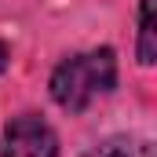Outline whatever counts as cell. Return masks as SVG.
Listing matches in <instances>:
<instances>
[{
	"instance_id": "cell-1",
	"label": "cell",
	"mask_w": 157,
	"mask_h": 157,
	"mask_svg": "<svg viewBox=\"0 0 157 157\" xmlns=\"http://www.w3.org/2000/svg\"><path fill=\"white\" fill-rule=\"evenodd\" d=\"M113 88H117V51L110 44L66 55L48 77L55 106L66 113H84L99 95H110Z\"/></svg>"
},
{
	"instance_id": "cell-2",
	"label": "cell",
	"mask_w": 157,
	"mask_h": 157,
	"mask_svg": "<svg viewBox=\"0 0 157 157\" xmlns=\"http://www.w3.org/2000/svg\"><path fill=\"white\" fill-rule=\"evenodd\" d=\"M4 157H59V135L40 113H18L4 128Z\"/></svg>"
},
{
	"instance_id": "cell-3",
	"label": "cell",
	"mask_w": 157,
	"mask_h": 157,
	"mask_svg": "<svg viewBox=\"0 0 157 157\" xmlns=\"http://www.w3.org/2000/svg\"><path fill=\"white\" fill-rule=\"evenodd\" d=\"M84 157H157V154H154V143L150 139L121 132V135H106L102 143H95Z\"/></svg>"
},
{
	"instance_id": "cell-4",
	"label": "cell",
	"mask_w": 157,
	"mask_h": 157,
	"mask_svg": "<svg viewBox=\"0 0 157 157\" xmlns=\"http://www.w3.org/2000/svg\"><path fill=\"white\" fill-rule=\"evenodd\" d=\"M139 66L157 62V0H139V40H135Z\"/></svg>"
},
{
	"instance_id": "cell-5",
	"label": "cell",
	"mask_w": 157,
	"mask_h": 157,
	"mask_svg": "<svg viewBox=\"0 0 157 157\" xmlns=\"http://www.w3.org/2000/svg\"><path fill=\"white\" fill-rule=\"evenodd\" d=\"M7 66H11V48H7V44L0 40V77L7 73Z\"/></svg>"
}]
</instances>
